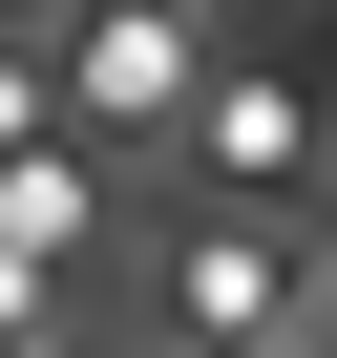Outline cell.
Returning <instances> with one entry per match:
<instances>
[{"mask_svg": "<svg viewBox=\"0 0 337 358\" xmlns=\"http://www.w3.org/2000/svg\"><path fill=\"white\" fill-rule=\"evenodd\" d=\"M190 85V22H168V0H106L85 22V106H168Z\"/></svg>", "mask_w": 337, "mask_h": 358, "instance_id": "obj_1", "label": "cell"}]
</instances>
